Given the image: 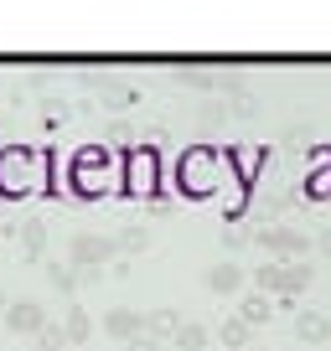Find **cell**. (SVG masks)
<instances>
[{
    "instance_id": "6da1fadb",
    "label": "cell",
    "mask_w": 331,
    "mask_h": 351,
    "mask_svg": "<svg viewBox=\"0 0 331 351\" xmlns=\"http://www.w3.org/2000/svg\"><path fill=\"white\" fill-rule=\"evenodd\" d=\"M11 326H16V330L42 326V310H36V305H16V310H11Z\"/></svg>"
},
{
    "instance_id": "7a4b0ae2",
    "label": "cell",
    "mask_w": 331,
    "mask_h": 351,
    "mask_svg": "<svg viewBox=\"0 0 331 351\" xmlns=\"http://www.w3.org/2000/svg\"><path fill=\"white\" fill-rule=\"evenodd\" d=\"M78 258H83V263H93V258H104V253H109V248H104V243H93V238H78Z\"/></svg>"
}]
</instances>
